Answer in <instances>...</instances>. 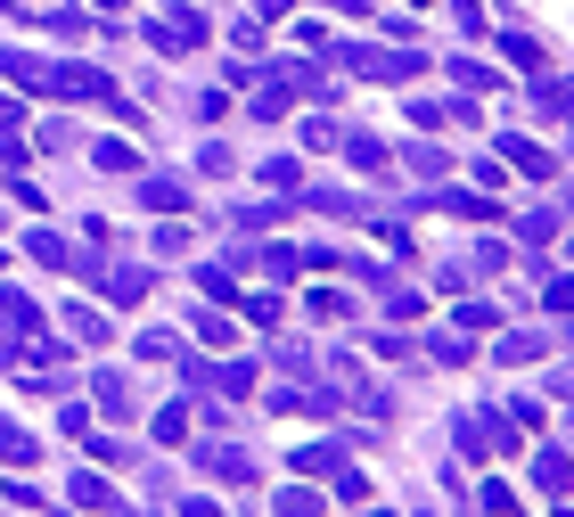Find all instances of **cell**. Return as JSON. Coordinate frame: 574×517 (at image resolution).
Instances as JSON below:
<instances>
[{
  "label": "cell",
  "mask_w": 574,
  "mask_h": 517,
  "mask_svg": "<svg viewBox=\"0 0 574 517\" xmlns=\"http://www.w3.org/2000/svg\"><path fill=\"white\" fill-rule=\"evenodd\" d=\"M500 148H509V165L534 173V181H550V173H558V156H550V148H534V140H500Z\"/></svg>",
  "instance_id": "cell-3"
},
{
  "label": "cell",
  "mask_w": 574,
  "mask_h": 517,
  "mask_svg": "<svg viewBox=\"0 0 574 517\" xmlns=\"http://www.w3.org/2000/svg\"><path fill=\"white\" fill-rule=\"evenodd\" d=\"M66 329H75L82 345H107V320H99V313H66Z\"/></svg>",
  "instance_id": "cell-9"
},
{
  "label": "cell",
  "mask_w": 574,
  "mask_h": 517,
  "mask_svg": "<svg viewBox=\"0 0 574 517\" xmlns=\"http://www.w3.org/2000/svg\"><path fill=\"white\" fill-rule=\"evenodd\" d=\"M99 288H107V304H140V295H149V272H99Z\"/></svg>",
  "instance_id": "cell-5"
},
{
  "label": "cell",
  "mask_w": 574,
  "mask_h": 517,
  "mask_svg": "<svg viewBox=\"0 0 574 517\" xmlns=\"http://www.w3.org/2000/svg\"><path fill=\"white\" fill-rule=\"evenodd\" d=\"M41 91H58V99H107L115 83L99 66H50V74H41Z\"/></svg>",
  "instance_id": "cell-1"
},
{
  "label": "cell",
  "mask_w": 574,
  "mask_h": 517,
  "mask_svg": "<svg viewBox=\"0 0 574 517\" xmlns=\"http://www.w3.org/2000/svg\"><path fill=\"white\" fill-rule=\"evenodd\" d=\"M107 9H124V0H107Z\"/></svg>",
  "instance_id": "cell-11"
},
{
  "label": "cell",
  "mask_w": 574,
  "mask_h": 517,
  "mask_svg": "<svg viewBox=\"0 0 574 517\" xmlns=\"http://www.w3.org/2000/svg\"><path fill=\"white\" fill-rule=\"evenodd\" d=\"M149 205H156V214H173V205L189 214V189H181V181H149Z\"/></svg>",
  "instance_id": "cell-8"
},
{
  "label": "cell",
  "mask_w": 574,
  "mask_h": 517,
  "mask_svg": "<svg viewBox=\"0 0 574 517\" xmlns=\"http://www.w3.org/2000/svg\"><path fill=\"white\" fill-rule=\"evenodd\" d=\"M534 477H541V493H566V484H574V461H566V452L550 443V452L534 461Z\"/></svg>",
  "instance_id": "cell-6"
},
{
  "label": "cell",
  "mask_w": 574,
  "mask_h": 517,
  "mask_svg": "<svg viewBox=\"0 0 574 517\" xmlns=\"http://www.w3.org/2000/svg\"><path fill=\"white\" fill-rule=\"evenodd\" d=\"M493 353H500V362H541V353H550V337H534V329H509Z\"/></svg>",
  "instance_id": "cell-4"
},
{
  "label": "cell",
  "mask_w": 574,
  "mask_h": 517,
  "mask_svg": "<svg viewBox=\"0 0 574 517\" xmlns=\"http://www.w3.org/2000/svg\"><path fill=\"white\" fill-rule=\"evenodd\" d=\"M149 41H156V50H197V41H205V17H197V9H173L165 25H149Z\"/></svg>",
  "instance_id": "cell-2"
},
{
  "label": "cell",
  "mask_w": 574,
  "mask_h": 517,
  "mask_svg": "<svg viewBox=\"0 0 574 517\" xmlns=\"http://www.w3.org/2000/svg\"><path fill=\"white\" fill-rule=\"evenodd\" d=\"M91 156H99L107 173H140V148H131V140H99Z\"/></svg>",
  "instance_id": "cell-7"
},
{
  "label": "cell",
  "mask_w": 574,
  "mask_h": 517,
  "mask_svg": "<svg viewBox=\"0 0 574 517\" xmlns=\"http://www.w3.org/2000/svg\"><path fill=\"white\" fill-rule=\"evenodd\" d=\"M205 468L214 477H255V461H239V452H205Z\"/></svg>",
  "instance_id": "cell-10"
}]
</instances>
